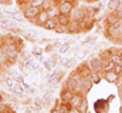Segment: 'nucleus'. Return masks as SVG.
I'll return each mask as SVG.
<instances>
[{
    "mask_svg": "<svg viewBox=\"0 0 122 113\" xmlns=\"http://www.w3.org/2000/svg\"><path fill=\"white\" fill-rule=\"evenodd\" d=\"M18 51H20V49H18V45H17L16 43H9V44H6V45L4 46L5 56H6L9 60H11V61H14V60L17 58Z\"/></svg>",
    "mask_w": 122,
    "mask_h": 113,
    "instance_id": "1",
    "label": "nucleus"
},
{
    "mask_svg": "<svg viewBox=\"0 0 122 113\" xmlns=\"http://www.w3.org/2000/svg\"><path fill=\"white\" fill-rule=\"evenodd\" d=\"M75 6H76L75 0H66V1H60L57 10H59V12L62 14V15H71Z\"/></svg>",
    "mask_w": 122,
    "mask_h": 113,
    "instance_id": "2",
    "label": "nucleus"
},
{
    "mask_svg": "<svg viewBox=\"0 0 122 113\" xmlns=\"http://www.w3.org/2000/svg\"><path fill=\"white\" fill-rule=\"evenodd\" d=\"M86 18H87V14H86L84 7H75L73 11L71 12V21H76V22L82 23Z\"/></svg>",
    "mask_w": 122,
    "mask_h": 113,
    "instance_id": "3",
    "label": "nucleus"
},
{
    "mask_svg": "<svg viewBox=\"0 0 122 113\" xmlns=\"http://www.w3.org/2000/svg\"><path fill=\"white\" fill-rule=\"evenodd\" d=\"M40 7H36V6H32V5H28V6H26L25 7V10H23V16H25V18H27V19H30V22L33 21V18H37V16L39 15V12H40V10H39Z\"/></svg>",
    "mask_w": 122,
    "mask_h": 113,
    "instance_id": "4",
    "label": "nucleus"
},
{
    "mask_svg": "<svg viewBox=\"0 0 122 113\" xmlns=\"http://www.w3.org/2000/svg\"><path fill=\"white\" fill-rule=\"evenodd\" d=\"M89 67L92 69V72H100L104 69V61L100 57H94L89 61Z\"/></svg>",
    "mask_w": 122,
    "mask_h": 113,
    "instance_id": "5",
    "label": "nucleus"
},
{
    "mask_svg": "<svg viewBox=\"0 0 122 113\" xmlns=\"http://www.w3.org/2000/svg\"><path fill=\"white\" fill-rule=\"evenodd\" d=\"M82 30H83V27H82L81 22L71 21L70 24L67 26V33H70V34H77V33H81Z\"/></svg>",
    "mask_w": 122,
    "mask_h": 113,
    "instance_id": "6",
    "label": "nucleus"
},
{
    "mask_svg": "<svg viewBox=\"0 0 122 113\" xmlns=\"http://www.w3.org/2000/svg\"><path fill=\"white\" fill-rule=\"evenodd\" d=\"M106 35H107L109 38H112V39H117V38L120 37V35H118V22L115 23V24L107 26Z\"/></svg>",
    "mask_w": 122,
    "mask_h": 113,
    "instance_id": "7",
    "label": "nucleus"
},
{
    "mask_svg": "<svg viewBox=\"0 0 122 113\" xmlns=\"http://www.w3.org/2000/svg\"><path fill=\"white\" fill-rule=\"evenodd\" d=\"M121 19L118 18V16H117V14H116V11H114V12H110L106 17H105V23H106V26H111V24H115V23H117V22H120Z\"/></svg>",
    "mask_w": 122,
    "mask_h": 113,
    "instance_id": "8",
    "label": "nucleus"
},
{
    "mask_svg": "<svg viewBox=\"0 0 122 113\" xmlns=\"http://www.w3.org/2000/svg\"><path fill=\"white\" fill-rule=\"evenodd\" d=\"M66 89L70 90V91H76L78 89V80L75 78V77H70L66 81Z\"/></svg>",
    "mask_w": 122,
    "mask_h": 113,
    "instance_id": "9",
    "label": "nucleus"
},
{
    "mask_svg": "<svg viewBox=\"0 0 122 113\" xmlns=\"http://www.w3.org/2000/svg\"><path fill=\"white\" fill-rule=\"evenodd\" d=\"M68 104H70L71 107H77V108H79V107H82V105H83V97L81 96L79 94L73 95V97L71 99V101L68 102Z\"/></svg>",
    "mask_w": 122,
    "mask_h": 113,
    "instance_id": "10",
    "label": "nucleus"
},
{
    "mask_svg": "<svg viewBox=\"0 0 122 113\" xmlns=\"http://www.w3.org/2000/svg\"><path fill=\"white\" fill-rule=\"evenodd\" d=\"M48 19H49V16H48L46 10H42V11L39 12V15L37 16V24L38 26H44Z\"/></svg>",
    "mask_w": 122,
    "mask_h": 113,
    "instance_id": "11",
    "label": "nucleus"
},
{
    "mask_svg": "<svg viewBox=\"0 0 122 113\" xmlns=\"http://www.w3.org/2000/svg\"><path fill=\"white\" fill-rule=\"evenodd\" d=\"M56 18H57V23L61 24V26H68L70 22H71V16L70 15H62V14H60Z\"/></svg>",
    "mask_w": 122,
    "mask_h": 113,
    "instance_id": "12",
    "label": "nucleus"
},
{
    "mask_svg": "<svg viewBox=\"0 0 122 113\" xmlns=\"http://www.w3.org/2000/svg\"><path fill=\"white\" fill-rule=\"evenodd\" d=\"M57 26H59V23H57V18H49L43 27H44L45 29H48V30H54Z\"/></svg>",
    "mask_w": 122,
    "mask_h": 113,
    "instance_id": "13",
    "label": "nucleus"
},
{
    "mask_svg": "<svg viewBox=\"0 0 122 113\" xmlns=\"http://www.w3.org/2000/svg\"><path fill=\"white\" fill-rule=\"evenodd\" d=\"M94 18L93 17H87L84 21L82 22V27H83V30H89L90 28H93L94 26Z\"/></svg>",
    "mask_w": 122,
    "mask_h": 113,
    "instance_id": "14",
    "label": "nucleus"
},
{
    "mask_svg": "<svg viewBox=\"0 0 122 113\" xmlns=\"http://www.w3.org/2000/svg\"><path fill=\"white\" fill-rule=\"evenodd\" d=\"M0 26H4L9 29H15L17 28L16 22L15 21H9V19H4V18H0Z\"/></svg>",
    "mask_w": 122,
    "mask_h": 113,
    "instance_id": "15",
    "label": "nucleus"
},
{
    "mask_svg": "<svg viewBox=\"0 0 122 113\" xmlns=\"http://www.w3.org/2000/svg\"><path fill=\"white\" fill-rule=\"evenodd\" d=\"M72 97H73V92L70 91V90H67V89L62 92V94H61V100H62L64 104H68Z\"/></svg>",
    "mask_w": 122,
    "mask_h": 113,
    "instance_id": "16",
    "label": "nucleus"
},
{
    "mask_svg": "<svg viewBox=\"0 0 122 113\" xmlns=\"http://www.w3.org/2000/svg\"><path fill=\"white\" fill-rule=\"evenodd\" d=\"M120 1L118 0H109V3H107V9L110 10L111 12H114V11H117L118 7H120Z\"/></svg>",
    "mask_w": 122,
    "mask_h": 113,
    "instance_id": "17",
    "label": "nucleus"
},
{
    "mask_svg": "<svg viewBox=\"0 0 122 113\" xmlns=\"http://www.w3.org/2000/svg\"><path fill=\"white\" fill-rule=\"evenodd\" d=\"M105 80L109 81V83H116L117 75L114 73V72H107V73H105Z\"/></svg>",
    "mask_w": 122,
    "mask_h": 113,
    "instance_id": "18",
    "label": "nucleus"
},
{
    "mask_svg": "<svg viewBox=\"0 0 122 113\" xmlns=\"http://www.w3.org/2000/svg\"><path fill=\"white\" fill-rule=\"evenodd\" d=\"M11 18L14 19L15 22H23L25 16H23V12H21V11H16L14 15H11Z\"/></svg>",
    "mask_w": 122,
    "mask_h": 113,
    "instance_id": "19",
    "label": "nucleus"
},
{
    "mask_svg": "<svg viewBox=\"0 0 122 113\" xmlns=\"http://www.w3.org/2000/svg\"><path fill=\"white\" fill-rule=\"evenodd\" d=\"M88 78H89V80L93 84H98L99 81H100V77H99V74L97 73V72H92V73H89Z\"/></svg>",
    "mask_w": 122,
    "mask_h": 113,
    "instance_id": "20",
    "label": "nucleus"
},
{
    "mask_svg": "<svg viewBox=\"0 0 122 113\" xmlns=\"http://www.w3.org/2000/svg\"><path fill=\"white\" fill-rule=\"evenodd\" d=\"M46 12H48V16H49V18H56V17L60 15L59 10H57L56 7H50L49 10H46Z\"/></svg>",
    "mask_w": 122,
    "mask_h": 113,
    "instance_id": "21",
    "label": "nucleus"
},
{
    "mask_svg": "<svg viewBox=\"0 0 122 113\" xmlns=\"http://www.w3.org/2000/svg\"><path fill=\"white\" fill-rule=\"evenodd\" d=\"M25 68H27V69H38V63L34 62V60H28L25 63Z\"/></svg>",
    "mask_w": 122,
    "mask_h": 113,
    "instance_id": "22",
    "label": "nucleus"
},
{
    "mask_svg": "<svg viewBox=\"0 0 122 113\" xmlns=\"http://www.w3.org/2000/svg\"><path fill=\"white\" fill-rule=\"evenodd\" d=\"M98 11V7H94V6H88L86 7V14H87V17H93Z\"/></svg>",
    "mask_w": 122,
    "mask_h": 113,
    "instance_id": "23",
    "label": "nucleus"
},
{
    "mask_svg": "<svg viewBox=\"0 0 122 113\" xmlns=\"http://www.w3.org/2000/svg\"><path fill=\"white\" fill-rule=\"evenodd\" d=\"M94 43H95V39H94V38H88V39L84 40V42H82V46H83L84 49H87V47L93 46Z\"/></svg>",
    "mask_w": 122,
    "mask_h": 113,
    "instance_id": "24",
    "label": "nucleus"
},
{
    "mask_svg": "<svg viewBox=\"0 0 122 113\" xmlns=\"http://www.w3.org/2000/svg\"><path fill=\"white\" fill-rule=\"evenodd\" d=\"M114 67H115V63H114L111 60H109L107 63L104 65V71H105V73H107V72H112Z\"/></svg>",
    "mask_w": 122,
    "mask_h": 113,
    "instance_id": "25",
    "label": "nucleus"
},
{
    "mask_svg": "<svg viewBox=\"0 0 122 113\" xmlns=\"http://www.w3.org/2000/svg\"><path fill=\"white\" fill-rule=\"evenodd\" d=\"M54 32L57 33V34H64V33H67V26H61L59 24L55 29H54Z\"/></svg>",
    "mask_w": 122,
    "mask_h": 113,
    "instance_id": "26",
    "label": "nucleus"
},
{
    "mask_svg": "<svg viewBox=\"0 0 122 113\" xmlns=\"http://www.w3.org/2000/svg\"><path fill=\"white\" fill-rule=\"evenodd\" d=\"M75 56L79 60H83L86 57V51H83V49H76L75 50Z\"/></svg>",
    "mask_w": 122,
    "mask_h": 113,
    "instance_id": "27",
    "label": "nucleus"
},
{
    "mask_svg": "<svg viewBox=\"0 0 122 113\" xmlns=\"http://www.w3.org/2000/svg\"><path fill=\"white\" fill-rule=\"evenodd\" d=\"M12 90L16 92V94H18V95L23 94V86L20 85V84H17V83H15V85L12 86Z\"/></svg>",
    "mask_w": 122,
    "mask_h": 113,
    "instance_id": "28",
    "label": "nucleus"
},
{
    "mask_svg": "<svg viewBox=\"0 0 122 113\" xmlns=\"http://www.w3.org/2000/svg\"><path fill=\"white\" fill-rule=\"evenodd\" d=\"M71 62H72V58L71 57H62V58H60V65L61 66H68Z\"/></svg>",
    "mask_w": 122,
    "mask_h": 113,
    "instance_id": "29",
    "label": "nucleus"
},
{
    "mask_svg": "<svg viewBox=\"0 0 122 113\" xmlns=\"http://www.w3.org/2000/svg\"><path fill=\"white\" fill-rule=\"evenodd\" d=\"M68 50H70V45L68 44H62L59 47V52L60 54H66V52H68Z\"/></svg>",
    "mask_w": 122,
    "mask_h": 113,
    "instance_id": "30",
    "label": "nucleus"
},
{
    "mask_svg": "<svg viewBox=\"0 0 122 113\" xmlns=\"http://www.w3.org/2000/svg\"><path fill=\"white\" fill-rule=\"evenodd\" d=\"M112 72H114V73H115L116 75H120V74H122V65H121V63H117V65H115V67H114Z\"/></svg>",
    "mask_w": 122,
    "mask_h": 113,
    "instance_id": "31",
    "label": "nucleus"
},
{
    "mask_svg": "<svg viewBox=\"0 0 122 113\" xmlns=\"http://www.w3.org/2000/svg\"><path fill=\"white\" fill-rule=\"evenodd\" d=\"M29 4L32 6H36V7H42L44 4V0H30Z\"/></svg>",
    "mask_w": 122,
    "mask_h": 113,
    "instance_id": "32",
    "label": "nucleus"
},
{
    "mask_svg": "<svg viewBox=\"0 0 122 113\" xmlns=\"http://www.w3.org/2000/svg\"><path fill=\"white\" fill-rule=\"evenodd\" d=\"M43 10H49L50 7H53V0H44V4H43Z\"/></svg>",
    "mask_w": 122,
    "mask_h": 113,
    "instance_id": "33",
    "label": "nucleus"
},
{
    "mask_svg": "<svg viewBox=\"0 0 122 113\" xmlns=\"http://www.w3.org/2000/svg\"><path fill=\"white\" fill-rule=\"evenodd\" d=\"M110 60L112 61V62H114L115 65H117V63H121V58H120V55L112 54V55H111V57H110Z\"/></svg>",
    "mask_w": 122,
    "mask_h": 113,
    "instance_id": "34",
    "label": "nucleus"
},
{
    "mask_svg": "<svg viewBox=\"0 0 122 113\" xmlns=\"http://www.w3.org/2000/svg\"><path fill=\"white\" fill-rule=\"evenodd\" d=\"M43 105V99L42 97H36L34 99V107L36 108H40Z\"/></svg>",
    "mask_w": 122,
    "mask_h": 113,
    "instance_id": "35",
    "label": "nucleus"
},
{
    "mask_svg": "<svg viewBox=\"0 0 122 113\" xmlns=\"http://www.w3.org/2000/svg\"><path fill=\"white\" fill-rule=\"evenodd\" d=\"M5 83H6V85H7L9 88H12V86L15 85V78H12V77H9V78H6Z\"/></svg>",
    "mask_w": 122,
    "mask_h": 113,
    "instance_id": "36",
    "label": "nucleus"
},
{
    "mask_svg": "<svg viewBox=\"0 0 122 113\" xmlns=\"http://www.w3.org/2000/svg\"><path fill=\"white\" fill-rule=\"evenodd\" d=\"M42 63H43V66H44V68H45V71H48V72H50V71H51V69H53V67H51V65H50V63H49V61H45V60H44V61H43V62H42Z\"/></svg>",
    "mask_w": 122,
    "mask_h": 113,
    "instance_id": "37",
    "label": "nucleus"
},
{
    "mask_svg": "<svg viewBox=\"0 0 122 113\" xmlns=\"http://www.w3.org/2000/svg\"><path fill=\"white\" fill-rule=\"evenodd\" d=\"M56 77H57V72H54V73L50 74V77L48 78V81H49V83H53V81L56 79Z\"/></svg>",
    "mask_w": 122,
    "mask_h": 113,
    "instance_id": "38",
    "label": "nucleus"
},
{
    "mask_svg": "<svg viewBox=\"0 0 122 113\" xmlns=\"http://www.w3.org/2000/svg\"><path fill=\"white\" fill-rule=\"evenodd\" d=\"M3 12L6 14V15H10V16H11V15H14L16 11H15V10H11V9H4V10H3Z\"/></svg>",
    "mask_w": 122,
    "mask_h": 113,
    "instance_id": "39",
    "label": "nucleus"
},
{
    "mask_svg": "<svg viewBox=\"0 0 122 113\" xmlns=\"http://www.w3.org/2000/svg\"><path fill=\"white\" fill-rule=\"evenodd\" d=\"M70 113H82V111H81V108H77V107H72L70 109Z\"/></svg>",
    "mask_w": 122,
    "mask_h": 113,
    "instance_id": "40",
    "label": "nucleus"
},
{
    "mask_svg": "<svg viewBox=\"0 0 122 113\" xmlns=\"http://www.w3.org/2000/svg\"><path fill=\"white\" fill-rule=\"evenodd\" d=\"M11 3V0H0V5H10Z\"/></svg>",
    "mask_w": 122,
    "mask_h": 113,
    "instance_id": "41",
    "label": "nucleus"
},
{
    "mask_svg": "<svg viewBox=\"0 0 122 113\" xmlns=\"http://www.w3.org/2000/svg\"><path fill=\"white\" fill-rule=\"evenodd\" d=\"M118 35L122 37V19L118 22Z\"/></svg>",
    "mask_w": 122,
    "mask_h": 113,
    "instance_id": "42",
    "label": "nucleus"
},
{
    "mask_svg": "<svg viewBox=\"0 0 122 113\" xmlns=\"http://www.w3.org/2000/svg\"><path fill=\"white\" fill-rule=\"evenodd\" d=\"M42 52H43V49H42V47H37V49H36V51H34V54H36V55H38V56L42 55Z\"/></svg>",
    "mask_w": 122,
    "mask_h": 113,
    "instance_id": "43",
    "label": "nucleus"
},
{
    "mask_svg": "<svg viewBox=\"0 0 122 113\" xmlns=\"http://www.w3.org/2000/svg\"><path fill=\"white\" fill-rule=\"evenodd\" d=\"M50 95H51V92H50V91H49V92H46V94L44 95V99H43V101H48V100L50 99Z\"/></svg>",
    "mask_w": 122,
    "mask_h": 113,
    "instance_id": "44",
    "label": "nucleus"
},
{
    "mask_svg": "<svg viewBox=\"0 0 122 113\" xmlns=\"http://www.w3.org/2000/svg\"><path fill=\"white\" fill-rule=\"evenodd\" d=\"M116 14H117V16H118V18L120 19H122V10H117V11H116Z\"/></svg>",
    "mask_w": 122,
    "mask_h": 113,
    "instance_id": "45",
    "label": "nucleus"
},
{
    "mask_svg": "<svg viewBox=\"0 0 122 113\" xmlns=\"http://www.w3.org/2000/svg\"><path fill=\"white\" fill-rule=\"evenodd\" d=\"M50 113H60V108H54L50 111Z\"/></svg>",
    "mask_w": 122,
    "mask_h": 113,
    "instance_id": "46",
    "label": "nucleus"
},
{
    "mask_svg": "<svg viewBox=\"0 0 122 113\" xmlns=\"http://www.w3.org/2000/svg\"><path fill=\"white\" fill-rule=\"evenodd\" d=\"M22 86L26 89V90H29V85L27 84V83H25V81H23V83H22Z\"/></svg>",
    "mask_w": 122,
    "mask_h": 113,
    "instance_id": "47",
    "label": "nucleus"
},
{
    "mask_svg": "<svg viewBox=\"0 0 122 113\" xmlns=\"http://www.w3.org/2000/svg\"><path fill=\"white\" fill-rule=\"evenodd\" d=\"M82 1H86V3H89V1H95V0H82Z\"/></svg>",
    "mask_w": 122,
    "mask_h": 113,
    "instance_id": "48",
    "label": "nucleus"
},
{
    "mask_svg": "<svg viewBox=\"0 0 122 113\" xmlns=\"http://www.w3.org/2000/svg\"><path fill=\"white\" fill-rule=\"evenodd\" d=\"M120 58H121V63H122V52L120 54Z\"/></svg>",
    "mask_w": 122,
    "mask_h": 113,
    "instance_id": "49",
    "label": "nucleus"
},
{
    "mask_svg": "<svg viewBox=\"0 0 122 113\" xmlns=\"http://www.w3.org/2000/svg\"><path fill=\"white\" fill-rule=\"evenodd\" d=\"M3 101V97H1V95H0V102H1Z\"/></svg>",
    "mask_w": 122,
    "mask_h": 113,
    "instance_id": "50",
    "label": "nucleus"
},
{
    "mask_svg": "<svg viewBox=\"0 0 122 113\" xmlns=\"http://www.w3.org/2000/svg\"><path fill=\"white\" fill-rule=\"evenodd\" d=\"M120 112H121V113H122V106H121V108H120Z\"/></svg>",
    "mask_w": 122,
    "mask_h": 113,
    "instance_id": "51",
    "label": "nucleus"
},
{
    "mask_svg": "<svg viewBox=\"0 0 122 113\" xmlns=\"http://www.w3.org/2000/svg\"><path fill=\"white\" fill-rule=\"evenodd\" d=\"M118 1H120V3H121V4H122V0H118Z\"/></svg>",
    "mask_w": 122,
    "mask_h": 113,
    "instance_id": "52",
    "label": "nucleus"
},
{
    "mask_svg": "<svg viewBox=\"0 0 122 113\" xmlns=\"http://www.w3.org/2000/svg\"><path fill=\"white\" fill-rule=\"evenodd\" d=\"M61 1H66V0H61Z\"/></svg>",
    "mask_w": 122,
    "mask_h": 113,
    "instance_id": "53",
    "label": "nucleus"
},
{
    "mask_svg": "<svg viewBox=\"0 0 122 113\" xmlns=\"http://www.w3.org/2000/svg\"><path fill=\"white\" fill-rule=\"evenodd\" d=\"M97 1H98V0H97Z\"/></svg>",
    "mask_w": 122,
    "mask_h": 113,
    "instance_id": "54",
    "label": "nucleus"
}]
</instances>
